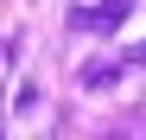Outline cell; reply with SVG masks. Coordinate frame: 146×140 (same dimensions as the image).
<instances>
[{"label":"cell","instance_id":"obj_1","mask_svg":"<svg viewBox=\"0 0 146 140\" xmlns=\"http://www.w3.org/2000/svg\"><path fill=\"white\" fill-rule=\"evenodd\" d=\"M127 7H133V0H95V7L70 13V26H76V32H114L121 19H127Z\"/></svg>","mask_w":146,"mask_h":140},{"label":"cell","instance_id":"obj_2","mask_svg":"<svg viewBox=\"0 0 146 140\" xmlns=\"http://www.w3.org/2000/svg\"><path fill=\"white\" fill-rule=\"evenodd\" d=\"M108 77H121V57H114V64L102 57V64H89V70H83V83H108Z\"/></svg>","mask_w":146,"mask_h":140},{"label":"cell","instance_id":"obj_3","mask_svg":"<svg viewBox=\"0 0 146 140\" xmlns=\"http://www.w3.org/2000/svg\"><path fill=\"white\" fill-rule=\"evenodd\" d=\"M133 57H140V64H146V45H140V51H133Z\"/></svg>","mask_w":146,"mask_h":140}]
</instances>
